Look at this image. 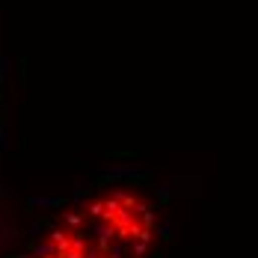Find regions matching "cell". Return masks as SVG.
I'll list each match as a JSON object with an SVG mask.
<instances>
[{"instance_id":"obj_1","label":"cell","mask_w":258,"mask_h":258,"mask_svg":"<svg viewBox=\"0 0 258 258\" xmlns=\"http://www.w3.org/2000/svg\"><path fill=\"white\" fill-rule=\"evenodd\" d=\"M9 258H163L157 193L140 181H98L48 211Z\"/></svg>"}]
</instances>
